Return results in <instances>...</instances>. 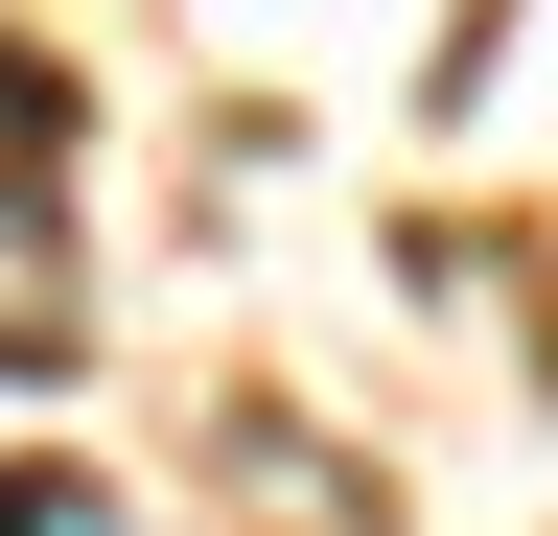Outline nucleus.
I'll return each instance as SVG.
<instances>
[{
	"mask_svg": "<svg viewBox=\"0 0 558 536\" xmlns=\"http://www.w3.org/2000/svg\"><path fill=\"white\" fill-rule=\"evenodd\" d=\"M24 141H0V373L70 350V187H47V94H0Z\"/></svg>",
	"mask_w": 558,
	"mask_h": 536,
	"instance_id": "obj_1",
	"label": "nucleus"
},
{
	"mask_svg": "<svg viewBox=\"0 0 558 536\" xmlns=\"http://www.w3.org/2000/svg\"><path fill=\"white\" fill-rule=\"evenodd\" d=\"M0 536H117V513L70 490V466H0Z\"/></svg>",
	"mask_w": 558,
	"mask_h": 536,
	"instance_id": "obj_2",
	"label": "nucleus"
}]
</instances>
